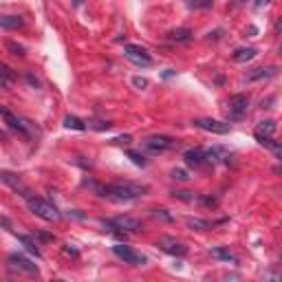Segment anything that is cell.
I'll return each instance as SVG.
<instances>
[{
  "label": "cell",
  "instance_id": "obj_15",
  "mask_svg": "<svg viewBox=\"0 0 282 282\" xmlns=\"http://www.w3.org/2000/svg\"><path fill=\"white\" fill-rule=\"evenodd\" d=\"M192 40V29L187 26H181V29H172L167 33V42H177V44H183V42H190Z\"/></svg>",
  "mask_w": 282,
  "mask_h": 282
},
{
  "label": "cell",
  "instance_id": "obj_1",
  "mask_svg": "<svg viewBox=\"0 0 282 282\" xmlns=\"http://www.w3.org/2000/svg\"><path fill=\"white\" fill-rule=\"evenodd\" d=\"M99 196L104 199H110V201H117V203H122V201H135L139 196H144L148 192L146 185H137V183H112V185H97L95 187Z\"/></svg>",
  "mask_w": 282,
  "mask_h": 282
},
{
  "label": "cell",
  "instance_id": "obj_2",
  "mask_svg": "<svg viewBox=\"0 0 282 282\" xmlns=\"http://www.w3.org/2000/svg\"><path fill=\"white\" fill-rule=\"evenodd\" d=\"M26 201V205H29V210L36 214V216H40L42 220H49V223H55V220L62 218V214L58 212V207L49 203V201H44V199H40V196H31L29 199H24Z\"/></svg>",
  "mask_w": 282,
  "mask_h": 282
},
{
  "label": "cell",
  "instance_id": "obj_36",
  "mask_svg": "<svg viewBox=\"0 0 282 282\" xmlns=\"http://www.w3.org/2000/svg\"><path fill=\"white\" fill-rule=\"evenodd\" d=\"M230 3H232V5H245L247 0H230Z\"/></svg>",
  "mask_w": 282,
  "mask_h": 282
},
{
  "label": "cell",
  "instance_id": "obj_5",
  "mask_svg": "<svg viewBox=\"0 0 282 282\" xmlns=\"http://www.w3.org/2000/svg\"><path fill=\"white\" fill-rule=\"evenodd\" d=\"M177 146V141L172 137H165V135H152V137H146L144 139V148L150 150L154 154H161V152H167Z\"/></svg>",
  "mask_w": 282,
  "mask_h": 282
},
{
  "label": "cell",
  "instance_id": "obj_24",
  "mask_svg": "<svg viewBox=\"0 0 282 282\" xmlns=\"http://www.w3.org/2000/svg\"><path fill=\"white\" fill-rule=\"evenodd\" d=\"M64 126H66V128H71V130H86V128H89V126H86L79 117H71V115L64 119Z\"/></svg>",
  "mask_w": 282,
  "mask_h": 282
},
{
  "label": "cell",
  "instance_id": "obj_35",
  "mask_svg": "<svg viewBox=\"0 0 282 282\" xmlns=\"http://www.w3.org/2000/svg\"><path fill=\"white\" fill-rule=\"evenodd\" d=\"M0 141H3V144H7V141H9V137H7V132L0 128Z\"/></svg>",
  "mask_w": 282,
  "mask_h": 282
},
{
  "label": "cell",
  "instance_id": "obj_8",
  "mask_svg": "<svg viewBox=\"0 0 282 282\" xmlns=\"http://www.w3.org/2000/svg\"><path fill=\"white\" fill-rule=\"evenodd\" d=\"M157 247H161V251L170 253V256H179V258H183L187 253V247L183 243H179L177 238H172V236H161L157 240Z\"/></svg>",
  "mask_w": 282,
  "mask_h": 282
},
{
  "label": "cell",
  "instance_id": "obj_33",
  "mask_svg": "<svg viewBox=\"0 0 282 282\" xmlns=\"http://www.w3.org/2000/svg\"><path fill=\"white\" fill-rule=\"evenodd\" d=\"M95 130H108V128H112V124L110 122H99L97 126H93Z\"/></svg>",
  "mask_w": 282,
  "mask_h": 282
},
{
  "label": "cell",
  "instance_id": "obj_12",
  "mask_svg": "<svg viewBox=\"0 0 282 282\" xmlns=\"http://www.w3.org/2000/svg\"><path fill=\"white\" fill-rule=\"evenodd\" d=\"M112 225H115V230L119 232H144V223H141L139 218H132V216H115L110 220Z\"/></svg>",
  "mask_w": 282,
  "mask_h": 282
},
{
  "label": "cell",
  "instance_id": "obj_38",
  "mask_svg": "<svg viewBox=\"0 0 282 282\" xmlns=\"http://www.w3.org/2000/svg\"><path fill=\"white\" fill-rule=\"evenodd\" d=\"M73 3H75V5L79 7V5H82V3H84V0H73Z\"/></svg>",
  "mask_w": 282,
  "mask_h": 282
},
{
  "label": "cell",
  "instance_id": "obj_13",
  "mask_svg": "<svg viewBox=\"0 0 282 282\" xmlns=\"http://www.w3.org/2000/svg\"><path fill=\"white\" fill-rule=\"evenodd\" d=\"M207 154V161L210 163H230V150H225L223 146H212L210 150H205Z\"/></svg>",
  "mask_w": 282,
  "mask_h": 282
},
{
  "label": "cell",
  "instance_id": "obj_10",
  "mask_svg": "<svg viewBox=\"0 0 282 282\" xmlns=\"http://www.w3.org/2000/svg\"><path fill=\"white\" fill-rule=\"evenodd\" d=\"M9 265H11V269H18V271L26 273V276H38V265H33L29 258L22 256V253H11Z\"/></svg>",
  "mask_w": 282,
  "mask_h": 282
},
{
  "label": "cell",
  "instance_id": "obj_20",
  "mask_svg": "<svg viewBox=\"0 0 282 282\" xmlns=\"http://www.w3.org/2000/svg\"><path fill=\"white\" fill-rule=\"evenodd\" d=\"M16 236H18V240L24 245V249L29 251V253H33V256H36V258H40V256H42V253H40V249H38V243H36V238L22 236V234H16Z\"/></svg>",
  "mask_w": 282,
  "mask_h": 282
},
{
  "label": "cell",
  "instance_id": "obj_34",
  "mask_svg": "<svg viewBox=\"0 0 282 282\" xmlns=\"http://www.w3.org/2000/svg\"><path fill=\"white\" fill-rule=\"evenodd\" d=\"M0 223H3L7 230H11V223H9V218H5V216H0Z\"/></svg>",
  "mask_w": 282,
  "mask_h": 282
},
{
  "label": "cell",
  "instance_id": "obj_29",
  "mask_svg": "<svg viewBox=\"0 0 282 282\" xmlns=\"http://www.w3.org/2000/svg\"><path fill=\"white\" fill-rule=\"evenodd\" d=\"M152 216L159 218V220H165V223H172V220H174V216H172V214H167V210H154Z\"/></svg>",
  "mask_w": 282,
  "mask_h": 282
},
{
  "label": "cell",
  "instance_id": "obj_30",
  "mask_svg": "<svg viewBox=\"0 0 282 282\" xmlns=\"http://www.w3.org/2000/svg\"><path fill=\"white\" fill-rule=\"evenodd\" d=\"M112 144H115V146H130V144H132V137H130V135L115 137V139H112Z\"/></svg>",
  "mask_w": 282,
  "mask_h": 282
},
{
  "label": "cell",
  "instance_id": "obj_18",
  "mask_svg": "<svg viewBox=\"0 0 282 282\" xmlns=\"http://www.w3.org/2000/svg\"><path fill=\"white\" fill-rule=\"evenodd\" d=\"M256 55H258V51L253 49V46H243V49L234 51L232 60H234V62H249V60H253Z\"/></svg>",
  "mask_w": 282,
  "mask_h": 282
},
{
  "label": "cell",
  "instance_id": "obj_9",
  "mask_svg": "<svg viewBox=\"0 0 282 282\" xmlns=\"http://www.w3.org/2000/svg\"><path fill=\"white\" fill-rule=\"evenodd\" d=\"M247 106H249V97L247 95H232L230 102H227V112H230L232 119H240L247 112Z\"/></svg>",
  "mask_w": 282,
  "mask_h": 282
},
{
  "label": "cell",
  "instance_id": "obj_25",
  "mask_svg": "<svg viewBox=\"0 0 282 282\" xmlns=\"http://www.w3.org/2000/svg\"><path fill=\"white\" fill-rule=\"evenodd\" d=\"M5 46L11 51V55H16V58H24V55H26V49H24V46L18 44V42H13V40H7Z\"/></svg>",
  "mask_w": 282,
  "mask_h": 282
},
{
  "label": "cell",
  "instance_id": "obj_14",
  "mask_svg": "<svg viewBox=\"0 0 282 282\" xmlns=\"http://www.w3.org/2000/svg\"><path fill=\"white\" fill-rule=\"evenodd\" d=\"M273 75H278V66H258V69H253L249 75H247V82L267 79V77H273Z\"/></svg>",
  "mask_w": 282,
  "mask_h": 282
},
{
  "label": "cell",
  "instance_id": "obj_19",
  "mask_svg": "<svg viewBox=\"0 0 282 282\" xmlns=\"http://www.w3.org/2000/svg\"><path fill=\"white\" fill-rule=\"evenodd\" d=\"M16 79H18L16 73H13L7 64L0 62V86H3V89H9V86L16 82Z\"/></svg>",
  "mask_w": 282,
  "mask_h": 282
},
{
  "label": "cell",
  "instance_id": "obj_26",
  "mask_svg": "<svg viewBox=\"0 0 282 282\" xmlns=\"http://www.w3.org/2000/svg\"><path fill=\"white\" fill-rule=\"evenodd\" d=\"M126 157H128L132 163L139 165V167H146V165H148V159H146L141 152H137V150H128V152H126Z\"/></svg>",
  "mask_w": 282,
  "mask_h": 282
},
{
  "label": "cell",
  "instance_id": "obj_28",
  "mask_svg": "<svg viewBox=\"0 0 282 282\" xmlns=\"http://www.w3.org/2000/svg\"><path fill=\"white\" fill-rule=\"evenodd\" d=\"M170 177L174 181H190V172L183 170V167H174V170L170 172Z\"/></svg>",
  "mask_w": 282,
  "mask_h": 282
},
{
  "label": "cell",
  "instance_id": "obj_32",
  "mask_svg": "<svg viewBox=\"0 0 282 282\" xmlns=\"http://www.w3.org/2000/svg\"><path fill=\"white\" fill-rule=\"evenodd\" d=\"M33 238H40V240H44V243H51V240H53L51 234H44V232H36V236H33Z\"/></svg>",
  "mask_w": 282,
  "mask_h": 282
},
{
  "label": "cell",
  "instance_id": "obj_21",
  "mask_svg": "<svg viewBox=\"0 0 282 282\" xmlns=\"http://www.w3.org/2000/svg\"><path fill=\"white\" fill-rule=\"evenodd\" d=\"M212 256L216 258V260H223V263H236V256H234L227 247H214Z\"/></svg>",
  "mask_w": 282,
  "mask_h": 282
},
{
  "label": "cell",
  "instance_id": "obj_4",
  "mask_svg": "<svg viewBox=\"0 0 282 282\" xmlns=\"http://www.w3.org/2000/svg\"><path fill=\"white\" fill-rule=\"evenodd\" d=\"M112 253H115L119 260H124L126 265H132V267H144L146 265V256H144V253L135 251L128 245H112Z\"/></svg>",
  "mask_w": 282,
  "mask_h": 282
},
{
  "label": "cell",
  "instance_id": "obj_23",
  "mask_svg": "<svg viewBox=\"0 0 282 282\" xmlns=\"http://www.w3.org/2000/svg\"><path fill=\"white\" fill-rule=\"evenodd\" d=\"M172 196L177 201H185V203H201L203 194H196V192H172Z\"/></svg>",
  "mask_w": 282,
  "mask_h": 282
},
{
  "label": "cell",
  "instance_id": "obj_3",
  "mask_svg": "<svg viewBox=\"0 0 282 282\" xmlns=\"http://www.w3.org/2000/svg\"><path fill=\"white\" fill-rule=\"evenodd\" d=\"M192 126H194V128H199V130L212 132V135H227V132H232V126L227 122H218V119H212V117L194 119Z\"/></svg>",
  "mask_w": 282,
  "mask_h": 282
},
{
  "label": "cell",
  "instance_id": "obj_16",
  "mask_svg": "<svg viewBox=\"0 0 282 282\" xmlns=\"http://www.w3.org/2000/svg\"><path fill=\"white\" fill-rule=\"evenodd\" d=\"M0 26L9 31H18L24 26V18L22 16H0Z\"/></svg>",
  "mask_w": 282,
  "mask_h": 282
},
{
  "label": "cell",
  "instance_id": "obj_11",
  "mask_svg": "<svg viewBox=\"0 0 282 282\" xmlns=\"http://www.w3.org/2000/svg\"><path fill=\"white\" fill-rule=\"evenodd\" d=\"M183 161H185L187 167H194V170H199V167H203L205 163H210L203 148H190V150H185L183 152Z\"/></svg>",
  "mask_w": 282,
  "mask_h": 282
},
{
  "label": "cell",
  "instance_id": "obj_17",
  "mask_svg": "<svg viewBox=\"0 0 282 282\" xmlns=\"http://www.w3.org/2000/svg\"><path fill=\"white\" fill-rule=\"evenodd\" d=\"M276 130H278V124L273 119H265V122H260L256 126V137H273Z\"/></svg>",
  "mask_w": 282,
  "mask_h": 282
},
{
  "label": "cell",
  "instance_id": "obj_27",
  "mask_svg": "<svg viewBox=\"0 0 282 282\" xmlns=\"http://www.w3.org/2000/svg\"><path fill=\"white\" fill-rule=\"evenodd\" d=\"M214 0H187V9H212Z\"/></svg>",
  "mask_w": 282,
  "mask_h": 282
},
{
  "label": "cell",
  "instance_id": "obj_37",
  "mask_svg": "<svg viewBox=\"0 0 282 282\" xmlns=\"http://www.w3.org/2000/svg\"><path fill=\"white\" fill-rule=\"evenodd\" d=\"M265 3H269V0H256V7H263Z\"/></svg>",
  "mask_w": 282,
  "mask_h": 282
},
{
  "label": "cell",
  "instance_id": "obj_6",
  "mask_svg": "<svg viewBox=\"0 0 282 282\" xmlns=\"http://www.w3.org/2000/svg\"><path fill=\"white\" fill-rule=\"evenodd\" d=\"M0 181H3L5 185H9L13 192H18L22 199H29V196H31V190L26 187V183L18 177V174H13V172H9V170H0Z\"/></svg>",
  "mask_w": 282,
  "mask_h": 282
},
{
  "label": "cell",
  "instance_id": "obj_22",
  "mask_svg": "<svg viewBox=\"0 0 282 282\" xmlns=\"http://www.w3.org/2000/svg\"><path fill=\"white\" fill-rule=\"evenodd\" d=\"M185 225L190 227V230H199V232H205V230H212L214 227V223L203 220V218H185Z\"/></svg>",
  "mask_w": 282,
  "mask_h": 282
},
{
  "label": "cell",
  "instance_id": "obj_7",
  "mask_svg": "<svg viewBox=\"0 0 282 282\" xmlns=\"http://www.w3.org/2000/svg\"><path fill=\"white\" fill-rule=\"evenodd\" d=\"M124 55L128 58L130 62H135L137 66H150V64H152L150 53H148L144 46H139V44H126Z\"/></svg>",
  "mask_w": 282,
  "mask_h": 282
},
{
  "label": "cell",
  "instance_id": "obj_31",
  "mask_svg": "<svg viewBox=\"0 0 282 282\" xmlns=\"http://www.w3.org/2000/svg\"><path fill=\"white\" fill-rule=\"evenodd\" d=\"M132 84H135L137 89H141V91H144V89H148V86H150V82H148L146 77H135V79H132Z\"/></svg>",
  "mask_w": 282,
  "mask_h": 282
}]
</instances>
